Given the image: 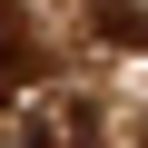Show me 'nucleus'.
Wrapping results in <instances>:
<instances>
[{"label": "nucleus", "instance_id": "f03ea898", "mask_svg": "<svg viewBox=\"0 0 148 148\" xmlns=\"http://www.w3.org/2000/svg\"><path fill=\"white\" fill-rule=\"evenodd\" d=\"M30 59H40V40H30V20L10 10V0H0V99H10V89L30 79Z\"/></svg>", "mask_w": 148, "mask_h": 148}, {"label": "nucleus", "instance_id": "f257e3e1", "mask_svg": "<svg viewBox=\"0 0 148 148\" xmlns=\"http://www.w3.org/2000/svg\"><path fill=\"white\" fill-rule=\"evenodd\" d=\"M20 148H99V99H40L30 119H20Z\"/></svg>", "mask_w": 148, "mask_h": 148}, {"label": "nucleus", "instance_id": "7ed1b4c3", "mask_svg": "<svg viewBox=\"0 0 148 148\" xmlns=\"http://www.w3.org/2000/svg\"><path fill=\"white\" fill-rule=\"evenodd\" d=\"M99 30H109V40H148V10H119V0H99Z\"/></svg>", "mask_w": 148, "mask_h": 148}]
</instances>
